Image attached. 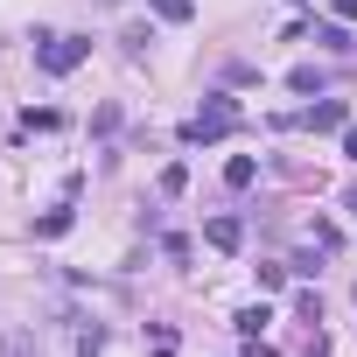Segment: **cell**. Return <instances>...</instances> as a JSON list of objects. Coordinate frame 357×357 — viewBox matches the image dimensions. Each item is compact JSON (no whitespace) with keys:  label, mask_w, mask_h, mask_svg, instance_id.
I'll use <instances>...</instances> for the list:
<instances>
[{"label":"cell","mask_w":357,"mask_h":357,"mask_svg":"<svg viewBox=\"0 0 357 357\" xmlns=\"http://www.w3.org/2000/svg\"><path fill=\"white\" fill-rule=\"evenodd\" d=\"M91 56V43L84 36H36V63L50 70V77H63V70H77Z\"/></svg>","instance_id":"obj_1"},{"label":"cell","mask_w":357,"mask_h":357,"mask_svg":"<svg viewBox=\"0 0 357 357\" xmlns=\"http://www.w3.org/2000/svg\"><path fill=\"white\" fill-rule=\"evenodd\" d=\"M231 126H238V105H231V98H211V105L183 126V140H225Z\"/></svg>","instance_id":"obj_2"},{"label":"cell","mask_w":357,"mask_h":357,"mask_svg":"<svg viewBox=\"0 0 357 357\" xmlns=\"http://www.w3.org/2000/svg\"><path fill=\"white\" fill-rule=\"evenodd\" d=\"M343 119H350V112H343V98H315V105L301 112V126H315V133H336Z\"/></svg>","instance_id":"obj_3"},{"label":"cell","mask_w":357,"mask_h":357,"mask_svg":"<svg viewBox=\"0 0 357 357\" xmlns=\"http://www.w3.org/2000/svg\"><path fill=\"white\" fill-rule=\"evenodd\" d=\"M204 238H211L218 252H238V245H245V225H238V218H211V225H204Z\"/></svg>","instance_id":"obj_4"},{"label":"cell","mask_w":357,"mask_h":357,"mask_svg":"<svg viewBox=\"0 0 357 357\" xmlns=\"http://www.w3.org/2000/svg\"><path fill=\"white\" fill-rule=\"evenodd\" d=\"M252 175H259V168H252V154H231V161H225V183H231V190H245Z\"/></svg>","instance_id":"obj_5"},{"label":"cell","mask_w":357,"mask_h":357,"mask_svg":"<svg viewBox=\"0 0 357 357\" xmlns=\"http://www.w3.org/2000/svg\"><path fill=\"white\" fill-rule=\"evenodd\" d=\"M22 126H29V133H56V126H63V112H50V105L36 112V105H29V112H22Z\"/></svg>","instance_id":"obj_6"},{"label":"cell","mask_w":357,"mask_h":357,"mask_svg":"<svg viewBox=\"0 0 357 357\" xmlns=\"http://www.w3.org/2000/svg\"><path fill=\"white\" fill-rule=\"evenodd\" d=\"M63 231H70V204L50 211V218H36V238H63Z\"/></svg>","instance_id":"obj_7"},{"label":"cell","mask_w":357,"mask_h":357,"mask_svg":"<svg viewBox=\"0 0 357 357\" xmlns=\"http://www.w3.org/2000/svg\"><path fill=\"white\" fill-rule=\"evenodd\" d=\"M183 183H190V168L168 161V168H161V197H183Z\"/></svg>","instance_id":"obj_8"},{"label":"cell","mask_w":357,"mask_h":357,"mask_svg":"<svg viewBox=\"0 0 357 357\" xmlns=\"http://www.w3.org/2000/svg\"><path fill=\"white\" fill-rule=\"evenodd\" d=\"M154 15H161V22H190L197 0H154Z\"/></svg>","instance_id":"obj_9"},{"label":"cell","mask_w":357,"mask_h":357,"mask_svg":"<svg viewBox=\"0 0 357 357\" xmlns=\"http://www.w3.org/2000/svg\"><path fill=\"white\" fill-rule=\"evenodd\" d=\"M308 231H315V245H322V252H336V245H343V231H336V225H329V218H315V225H308Z\"/></svg>","instance_id":"obj_10"},{"label":"cell","mask_w":357,"mask_h":357,"mask_svg":"<svg viewBox=\"0 0 357 357\" xmlns=\"http://www.w3.org/2000/svg\"><path fill=\"white\" fill-rule=\"evenodd\" d=\"M259 322H273V315H266V301H259V308H245V315H238V336H259Z\"/></svg>","instance_id":"obj_11"},{"label":"cell","mask_w":357,"mask_h":357,"mask_svg":"<svg viewBox=\"0 0 357 357\" xmlns=\"http://www.w3.org/2000/svg\"><path fill=\"white\" fill-rule=\"evenodd\" d=\"M147 350L154 357H175V329H147Z\"/></svg>","instance_id":"obj_12"},{"label":"cell","mask_w":357,"mask_h":357,"mask_svg":"<svg viewBox=\"0 0 357 357\" xmlns=\"http://www.w3.org/2000/svg\"><path fill=\"white\" fill-rule=\"evenodd\" d=\"M336 22H357V0H336Z\"/></svg>","instance_id":"obj_13"},{"label":"cell","mask_w":357,"mask_h":357,"mask_svg":"<svg viewBox=\"0 0 357 357\" xmlns=\"http://www.w3.org/2000/svg\"><path fill=\"white\" fill-rule=\"evenodd\" d=\"M343 154H350V161H357V126H343Z\"/></svg>","instance_id":"obj_14"},{"label":"cell","mask_w":357,"mask_h":357,"mask_svg":"<svg viewBox=\"0 0 357 357\" xmlns=\"http://www.w3.org/2000/svg\"><path fill=\"white\" fill-rule=\"evenodd\" d=\"M98 8H119V0H98Z\"/></svg>","instance_id":"obj_15"},{"label":"cell","mask_w":357,"mask_h":357,"mask_svg":"<svg viewBox=\"0 0 357 357\" xmlns=\"http://www.w3.org/2000/svg\"><path fill=\"white\" fill-rule=\"evenodd\" d=\"M350 211H357V197H350Z\"/></svg>","instance_id":"obj_16"}]
</instances>
